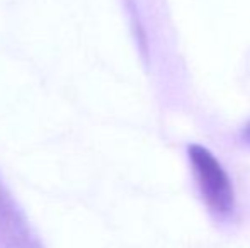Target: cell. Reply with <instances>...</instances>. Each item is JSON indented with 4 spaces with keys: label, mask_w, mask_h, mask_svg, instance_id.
<instances>
[{
    "label": "cell",
    "mask_w": 250,
    "mask_h": 248,
    "mask_svg": "<svg viewBox=\"0 0 250 248\" xmlns=\"http://www.w3.org/2000/svg\"><path fill=\"white\" fill-rule=\"evenodd\" d=\"M189 158L194 169L199 191L211 212L220 218L231 216L235 209L233 187L218 160L206 148L196 145L189 146Z\"/></svg>",
    "instance_id": "obj_1"
},
{
    "label": "cell",
    "mask_w": 250,
    "mask_h": 248,
    "mask_svg": "<svg viewBox=\"0 0 250 248\" xmlns=\"http://www.w3.org/2000/svg\"><path fill=\"white\" fill-rule=\"evenodd\" d=\"M0 248H44L22 209L0 180Z\"/></svg>",
    "instance_id": "obj_2"
},
{
    "label": "cell",
    "mask_w": 250,
    "mask_h": 248,
    "mask_svg": "<svg viewBox=\"0 0 250 248\" xmlns=\"http://www.w3.org/2000/svg\"><path fill=\"white\" fill-rule=\"evenodd\" d=\"M249 133H250V131H249Z\"/></svg>",
    "instance_id": "obj_3"
}]
</instances>
